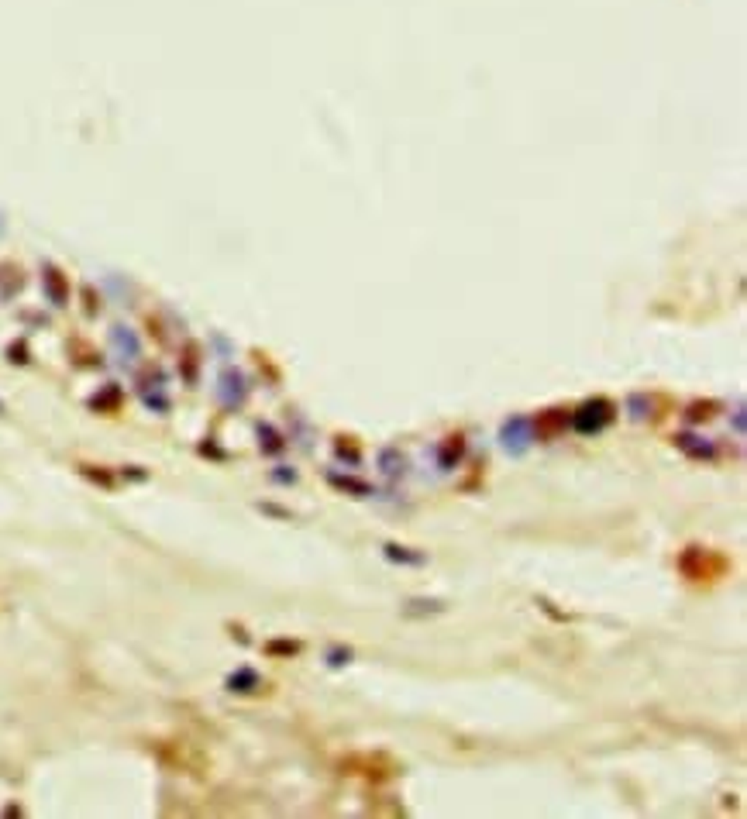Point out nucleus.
<instances>
[{
  "label": "nucleus",
  "instance_id": "1",
  "mask_svg": "<svg viewBox=\"0 0 747 819\" xmlns=\"http://www.w3.org/2000/svg\"><path fill=\"white\" fill-rule=\"evenodd\" d=\"M534 444V424L527 416H510L503 427H499V448L513 458H524Z\"/></svg>",
  "mask_w": 747,
  "mask_h": 819
},
{
  "label": "nucleus",
  "instance_id": "2",
  "mask_svg": "<svg viewBox=\"0 0 747 819\" xmlns=\"http://www.w3.org/2000/svg\"><path fill=\"white\" fill-rule=\"evenodd\" d=\"M610 424H613V403L610 400H592V403H585V407L572 413V427L579 434H599Z\"/></svg>",
  "mask_w": 747,
  "mask_h": 819
},
{
  "label": "nucleus",
  "instance_id": "3",
  "mask_svg": "<svg viewBox=\"0 0 747 819\" xmlns=\"http://www.w3.org/2000/svg\"><path fill=\"white\" fill-rule=\"evenodd\" d=\"M531 424H534V441H544V438L561 434L568 427V416L561 410H547V413H540L538 420H531Z\"/></svg>",
  "mask_w": 747,
  "mask_h": 819
},
{
  "label": "nucleus",
  "instance_id": "4",
  "mask_svg": "<svg viewBox=\"0 0 747 819\" xmlns=\"http://www.w3.org/2000/svg\"><path fill=\"white\" fill-rule=\"evenodd\" d=\"M375 461H379V472H382L386 479H393V482L407 475V454L400 448H382Z\"/></svg>",
  "mask_w": 747,
  "mask_h": 819
},
{
  "label": "nucleus",
  "instance_id": "5",
  "mask_svg": "<svg viewBox=\"0 0 747 819\" xmlns=\"http://www.w3.org/2000/svg\"><path fill=\"white\" fill-rule=\"evenodd\" d=\"M675 448L682 451V454H689V458H696V461H709V458L716 454L713 441L696 438V434H678V438H675Z\"/></svg>",
  "mask_w": 747,
  "mask_h": 819
},
{
  "label": "nucleus",
  "instance_id": "6",
  "mask_svg": "<svg viewBox=\"0 0 747 819\" xmlns=\"http://www.w3.org/2000/svg\"><path fill=\"white\" fill-rule=\"evenodd\" d=\"M382 554H386V561H393V565H410V568H420L424 561H427V554L424 551H414V547H403V544H382Z\"/></svg>",
  "mask_w": 747,
  "mask_h": 819
},
{
  "label": "nucleus",
  "instance_id": "7",
  "mask_svg": "<svg viewBox=\"0 0 747 819\" xmlns=\"http://www.w3.org/2000/svg\"><path fill=\"white\" fill-rule=\"evenodd\" d=\"M245 379L238 375V372H228V375H221V400L228 403V407H242L245 403Z\"/></svg>",
  "mask_w": 747,
  "mask_h": 819
},
{
  "label": "nucleus",
  "instance_id": "8",
  "mask_svg": "<svg viewBox=\"0 0 747 819\" xmlns=\"http://www.w3.org/2000/svg\"><path fill=\"white\" fill-rule=\"evenodd\" d=\"M328 482H331L334 489L341 492H351L355 499H369V496H375V489L369 486V482H362V479H355V475H341V472H328Z\"/></svg>",
  "mask_w": 747,
  "mask_h": 819
},
{
  "label": "nucleus",
  "instance_id": "9",
  "mask_svg": "<svg viewBox=\"0 0 747 819\" xmlns=\"http://www.w3.org/2000/svg\"><path fill=\"white\" fill-rule=\"evenodd\" d=\"M461 458H465V441H461V438H448V441H441V448H438V468H441V472L458 468V465H461Z\"/></svg>",
  "mask_w": 747,
  "mask_h": 819
},
{
  "label": "nucleus",
  "instance_id": "10",
  "mask_svg": "<svg viewBox=\"0 0 747 819\" xmlns=\"http://www.w3.org/2000/svg\"><path fill=\"white\" fill-rule=\"evenodd\" d=\"M258 689H262V678H258V671H251V668H238L235 675H228V692L249 696V692H258Z\"/></svg>",
  "mask_w": 747,
  "mask_h": 819
},
{
  "label": "nucleus",
  "instance_id": "11",
  "mask_svg": "<svg viewBox=\"0 0 747 819\" xmlns=\"http://www.w3.org/2000/svg\"><path fill=\"white\" fill-rule=\"evenodd\" d=\"M258 438H262V441H258V448L265 451V454H283V451H286L283 434H276L269 424H262V427H258Z\"/></svg>",
  "mask_w": 747,
  "mask_h": 819
},
{
  "label": "nucleus",
  "instance_id": "12",
  "mask_svg": "<svg viewBox=\"0 0 747 819\" xmlns=\"http://www.w3.org/2000/svg\"><path fill=\"white\" fill-rule=\"evenodd\" d=\"M448 606L441 603V599H410L407 606H403V613L407 616H424V613H445Z\"/></svg>",
  "mask_w": 747,
  "mask_h": 819
},
{
  "label": "nucleus",
  "instance_id": "13",
  "mask_svg": "<svg viewBox=\"0 0 747 819\" xmlns=\"http://www.w3.org/2000/svg\"><path fill=\"white\" fill-rule=\"evenodd\" d=\"M351 648H328V654H324V661H328V668H344V664H351Z\"/></svg>",
  "mask_w": 747,
  "mask_h": 819
},
{
  "label": "nucleus",
  "instance_id": "14",
  "mask_svg": "<svg viewBox=\"0 0 747 819\" xmlns=\"http://www.w3.org/2000/svg\"><path fill=\"white\" fill-rule=\"evenodd\" d=\"M334 454H337L341 461H348V465H358V461H362L358 448H355V444H344V438H341V441H334Z\"/></svg>",
  "mask_w": 747,
  "mask_h": 819
},
{
  "label": "nucleus",
  "instance_id": "15",
  "mask_svg": "<svg viewBox=\"0 0 747 819\" xmlns=\"http://www.w3.org/2000/svg\"><path fill=\"white\" fill-rule=\"evenodd\" d=\"M296 651H300L296 640H272L269 644V654H296Z\"/></svg>",
  "mask_w": 747,
  "mask_h": 819
},
{
  "label": "nucleus",
  "instance_id": "16",
  "mask_svg": "<svg viewBox=\"0 0 747 819\" xmlns=\"http://www.w3.org/2000/svg\"><path fill=\"white\" fill-rule=\"evenodd\" d=\"M272 482H279V486H293V482H296V472L286 468V465H279V472H272Z\"/></svg>",
  "mask_w": 747,
  "mask_h": 819
}]
</instances>
